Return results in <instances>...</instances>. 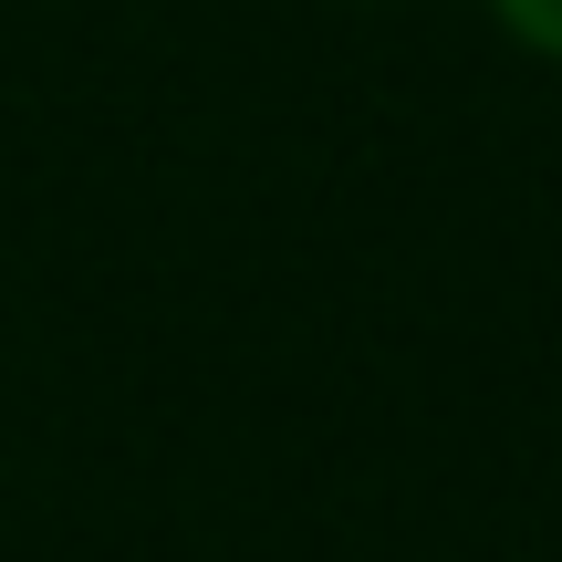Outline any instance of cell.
Wrapping results in <instances>:
<instances>
[{
  "mask_svg": "<svg viewBox=\"0 0 562 562\" xmlns=\"http://www.w3.org/2000/svg\"><path fill=\"white\" fill-rule=\"evenodd\" d=\"M490 11H501V32H521L531 53L562 63V0H490Z\"/></svg>",
  "mask_w": 562,
  "mask_h": 562,
  "instance_id": "6da1fadb",
  "label": "cell"
}]
</instances>
